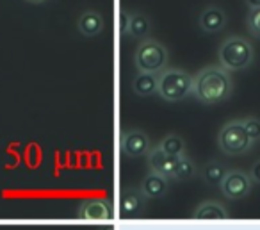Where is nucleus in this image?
I'll return each instance as SVG.
<instances>
[{"label":"nucleus","mask_w":260,"mask_h":230,"mask_svg":"<svg viewBox=\"0 0 260 230\" xmlns=\"http://www.w3.org/2000/svg\"><path fill=\"white\" fill-rule=\"evenodd\" d=\"M249 177H251L253 184H260V159L251 164V168H249Z\"/></svg>","instance_id":"23"},{"label":"nucleus","mask_w":260,"mask_h":230,"mask_svg":"<svg viewBox=\"0 0 260 230\" xmlns=\"http://www.w3.org/2000/svg\"><path fill=\"white\" fill-rule=\"evenodd\" d=\"M217 58H219V66H223L226 72H242L253 65L255 48L242 36H228L221 43Z\"/></svg>","instance_id":"2"},{"label":"nucleus","mask_w":260,"mask_h":230,"mask_svg":"<svg viewBox=\"0 0 260 230\" xmlns=\"http://www.w3.org/2000/svg\"><path fill=\"white\" fill-rule=\"evenodd\" d=\"M159 75L157 73H138L132 80V91L138 97H152L157 95Z\"/></svg>","instance_id":"15"},{"label":"nucleus","mask_w":260,"mask_h":230,"mask_svg":"<svg viewBox=\"0 0 260 230\" xmlns=\"http://www.w3.org/2000/svg\"><path fill=\"white\" fill-rule=\"evenodd\" d=\"M25 2H30V4H43L47 0H25Z\"/></svg>","instance_id":"25"},{"label":"nucleus","mask_w":260,"mask_h":230,"mask_svg":"<svg viewBox=\"0 0 260 230\" xmlns=\"http://www.w3.org/2000/svg\"><path fill=\"white\" fill-rule=\"evenodd\" d=\"M226 23H228V16H226V13H224V9L219 8V6H214V4L207 6V8L200 13L198 25L205 34L221 33V31L226 27Z\"/></svg>","instance_id":"9"},{"label":"nucleus","mask_w":260,"mask_h":230,"mask_svg":"<svg viewBox=\"0 0 260 230\" xmlns=\"http://www.w3.org/2000/svg\"><path fill=\"white\" fill-rule=\"evenodd\" d=\"M217 147H219V150L223 154L237 157V155H244L246 152L251 150L253 143L249 141L241 120H232V122H226L219 129Z\"/></svg>","instance_id":"5"},{"label":"nucleus","mask_w":260,"mask_h":230,"mask_svg":"<svg viewBox=\"0 0 260 230\" xmlns=\"http://www.w3.org/2000/svg\"><path fill=\"white\" fill-rule=\"evenodd\" d=\"M246 27H248V33L253 38H260V8L249 9L248 18H246Z\"/></svg>","instance_id":"21"},{"label":"nucleus","mask_w":260,"mask_h":230,"mask_svg":"<svg viewBox=\"0 0 260 230\" xmlns=\"http://www.w3.org/2000/svg\"><path fill=\"white\" fill-rule=\"evenodd\" d=\"M242 127H244L246 134H248L249 141L253 145L260 143V118H255V116H248V118L241 120Z\"/></svg>","instance_id":"20"},{"label":"nucleus","mask_w":260,"mask_h":230,"mask_svg":"<svg viewBox=\"0 0 260 230\" xmlns=\"http://www.w3.org/2000/svg\"><path fill=\"white\" fill-rule=\"evenodd\" d=\"M228 171H230V168L224 162L214 159V161H209L207 164H203L200 173H202V179L205 180V184H209V186H221L224 177L228 175Z\"/></svg>","instance_id":"16"},{"label":"nucleus","mask_w":260,"mask_h":230,"mask_svg":"<svg viewBox=\"0 0 260 230\" xmlns=\"http://www.w3.org/2000/svg\"><path fill=\"white\" fill-rule=\"evenodd\" d=\"M192 79L194 77L182 68H166L159 73L157 95L168 104L182 102L192 93Z\"/></svg>","instance_id":"3"},{"label":"nucleus","mask_w":260,"mask_h":230,"mask_svg":"<svg viewBox=\"0 0 260 230\" xmlns=\"http://www.w3.org/2000/svg\"><path fill=\"white\" fill-rule=\"evenodd\" d=\"M141 193L146 196V200H157V198L166 196L168 189H170V180L166 177L159 175V173L150 171L148 175H145V179L141 180L139 186Z\"/></svg>","instance_id":"12"},{"label":"nucleus","mask_w":260,"mask_h":230,"mask_svg":"<svg viewBox=\"0 0 260 230\" xmlns=\"http://www.w3.org/2000/svg\"><path fill=\"white\" fill-rule=\"evenodd\" d=\"M221 193L228 200H242L253 189V180L248 171L244 169H230L224 177L223 184L219 186Z\"/></svg>","instance_id":"6"},{"label":"nucleus","mask_w":260,"mask_h":230,"mask_svg":"<svg viewBox=\"0 0 260 230\" xmlns=\"http://www.w3.org/2000/svg\"><path fill=\"white\" fill-rule=\"evenodd\" d=\"M134 63L139 73H157L168 68L170 63V52L160 41L157 40H143L134 54Z\"/></svg>","instance_id":"4"},{"label":"nucleus","mask_w":260,"mask_h":230,"mask_svg":"<svg viewBox=\"0 0 260 230\" xmlns=\"http://www.w3.org/2000/svg\"><path fill=\"white\" fill-rule=\"evenodd\" d=\"M192 219H228L230 218V212L224 207L223 204L214 200L202 202L200 205H196V209L191 214Z\"/></svg>","instance_id":"14"},{"label":"nucleus","mask_w":260,"mask_h":230,"mask_svg":"<svg viewBox=\"0 0 260 230\" xmlns=\"http://www.w3.org/2000/svg\"><path fill=\"white\" fill-rule=\"evenodd\" d=\"M148 166H150V171L153 173H159V175L166 177L168 180H173V171H175V166H177L178 157H173V155H168L166 152L160 150L159 145L152 147V150L148 152Z\"/></svg>","instance_id":"10"},{"label":"nucleus","mask_w":260,"mask_h":230,"mask_svg":"<svg viewBox=\"0 0 260 230\" xmlns=\"http://www.w3.org/2000/svg\"><path fill=\"white\" fill-rule=\"evenodd\" d=\"M159 147H160V150L166 152L168 155H173V157H180V155H184L185 152H187L185 150L184 137L175 132L166 134V136L159 141Z\"/></svg>","instance_id":"19"},{"label":"nucleus","mask_w":260,"mask_h":230,"mask_svg":"<svg viewBox=\"0 0 260 230\" xmlns=\"http://www.w3.org/2000/svg\"><path fill=\"white\" fill-rule=\"evenodd\" d=\"M119 145H121V154L130 159L145 157V155H148V152L152 150L150 136L145 130H139V129L125 130V132L121 134Z\"/></svg>","instance_id":"7"},{"label":"nucleus","mask_w":260,"mask_h":230,"mask_svg":"<svg viewBox=\"0 0 260 230\" xmlns=\"http://www.w3.org/2000/svg\"><path fill=\"white\" fill-rule=\"evenodd\" d=\"M77 218L84 221H107L112 218V204L107 198L84 200L77 209Z\"/></svg>","instance_id":"8"},{"label":"nucleus","mask_w":260,"mask_h":230,"mask_svg":"<svg viewBox=\"0 0 260 230\" xmlns=\"http://www.w3.org/2000/svg\"><path fill=\"white\" fill-rule=\"evenodd\" d=\"M198 175V166L192 161L191 157L185 152L184 155H180L177 161V166H175L173 171V180H178V182H185V180H191Z\"/></svg>","instance_id":"18"},{"label":"nucleus","mask_w":260,"mask_h":230,"mask_svg":"<svg viewBox=\"0 0 260 230\" xmlns=\"http://www.w3.org/2000/svg\"><path fill=\"white\" fill-rule=\"evenodd\" d=\"M77 29L86 38L98 36V34L105 29V20H104V16H102V13L94 11V9H86V11L79 16Z\"/></svg>","instance_id":"13"},{"label":"nucleus","mask_w":260,"mask_h":230,"mask_svg":"<svg viewBox=\"0 0 260 230\" xmlns=\"http://www.w3.org/2000/svg\"><path fill=\"white\" fill-rule=\"evenodd\" d=\"M146 196L141 193V189H134V187H126L119 194V212L125 218H134L139 216L145 211Z\"/></svg>","instance_id":"11"},{"label":"nucleus","mask_w":260,"mask_h":230,"mask_svg":"<svg viewBox=\"0 0 260 230\" xmlns=\"http://www.w3.org/2000/svg\"><path fill=\"white\" fill-rule=\"evenodd\" d=\"M234 93V79L230 72L219 65H209L202 68L192 79V95L200 104H223Z\"/></svg>","instance_id":"1"},{"label":"nucleus","mask_w":260,"mask_h":230,"mask_svg":"<svg viewBox=\"0 0 260 230\" xmlns=\"http://www.w3.org/2000/svg\"><path fill=\"white\" fill-rule=\"evenodd\" d=\"M244 2H246V6H248L249 9L260 8V0H244Z\"/></svg>","instance_id":"24"},{"label":"nucleus","mask_w":260,"mask_h":230,"mask_svg":"<svg viewBox=\"0 0 260 230\" xmlns=\"http://www.w3.org/2000/svg\"><path fill=\"white\" fill-rule=\"evenodd\" d=\"M152 33V22L150 18L141 11H132L130 15V36L134 40H148Z\"/></svg>","instance_id":"17"},{"label":"nucleus","mask_w":260,"mask_h":230,"mask_svg":"<svg viewBox=\"0 0 260 230\" xmlns=\"http://www.w3.org/2000/svg\"><path fill=\"white\" fill-rule=\"evenodd\" d=\"M130 15H132V11H128V9H121V15H119L121 38H128L130 36Z\"/></svg>","instance_id":"22"}]
</instances>
